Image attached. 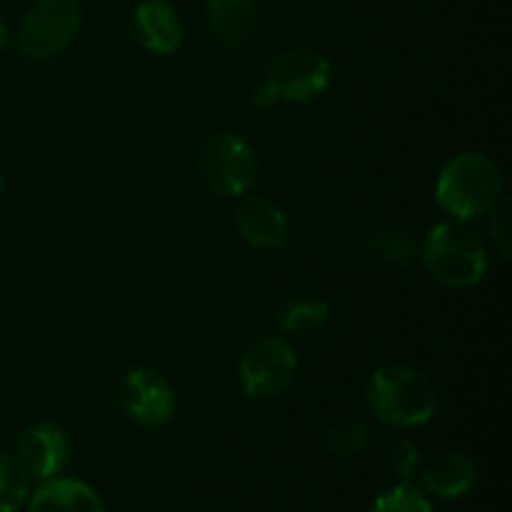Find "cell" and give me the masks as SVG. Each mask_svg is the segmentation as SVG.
Instances as JSON below:
<instances>
[{"label":"cell","mask_w":512,"mask_h":512,"mask_svg":"<svg viewBox=\"0 0 512 512\" xmlns=\"http://www.w3.org/2000/svg\"><path fill=\"white\" fill-rule=\"evenodd\" d=\"M373 415L393 428H418L433 420L438 390L433 380L413 365H385L375 370L365 388Z\"/></svg>","instance_id":"1"},{"label":"cell","mask_w":512,"mask_h":512,"mask_svg":"<svg viewBox=\"0 0 512 512\" xmlns=\"http://www.w3.org/2000/svg\"><path fill=\"white\" fill-rule=\"evenodd\" d=\"M503 198V173L485 153H460L445 163L435 183V200L455 220L480 218Z\"/></svg>","instance_id":"2"},{"label":"cell","mask_w":512,"mask_h":512,"mask_svg":"<svg viewBox=\"0 0 512 512\" xmlns=\"http://www.w3.org/2000/svg\"><path fill=\"white\" fill-rule=\"evenodd\" d=\"M420 255L425 260V268L440 285L458 290L478 285L488 268L483 240L460 220L435 225L425 238Z\"/></svg>","instance_id":"3"},{"label":"cell","mask_w":512,"mask_h":512,"mask_svg":"<svg viewBox=\"0 0 512 512\" xmlns=\"http://www.w3.org/2000/svg\"><path fill=\"white\" fill-rule=\"evenodd\" d=\"M198 170L208 190L223 198L248 193L258 175L255 150L235 133H218L203 145Z\"/></svg>","instance_id":"4"},{"label":"cell","mask_w":512,"mask_h":512,"mask_svg":"<svg viewBox=\"0 0 512 512\" xmlns=\"http://www.w3.org/2000/svg\"><path fill=\"white\" fill-rule=\"evenodd\" d=\"M80 23L83 10L78 0H40L20 23V50L33 60L53 58L73 43Z\"/></svg>","instance_id":"5"},{"label":"cell","mask_w":512,"mask_h":512,"mask_svg":"<svg viewBox=\"0 0 512 512\" xmlns=\"http://www.w3.org/2000/svg\"><path fill=\"white\" fill-rule=\"evenodd\" d=\"M298 358L288 340L260 338L240 360V385L250 398H278L293 385Z\"/></svg>","instance_id":"6"},{"label":"cell","mask_w":512,"mask_h":512,"mask_svg":"<svg viewBox=\"0 0 512 512\" xmlns=\"http://www.w3.org/2000/svg\"><path fill=\"white\" fill-rule=\"evenodd\" d=\"M265 83L275 90L280 103H313L328 90L330 63L315 50H285L270 63Z\"/></svg>","instance_id":"7"},{"label":"cell","mask_w":512,"mask_h":512,"mask_svg":"<svg viewBox=\"0 0 512 512\" xmlns=\"http://www.w3.org/2000/svg\"><path fill=\"white\" fill-rule=\"evenodd\" d=\"M120 405L140 428H163L175 415V393L163 375L135 368L120 383Z\"/></svg>","instance_id":"8"},{"label":"cell","mask_w":512,"mask_h":512,"mask_svg":"<svg viewBox=\"0 0 512 512\" xmlns=\"http://www.w3.org/2000/svg\"><path fill=\"white\" fill-rule=\"evenodd\" d=\"M20 468L33 480H50L68 463V438L53 423H35L18 440Z\"/></svg>","instance_id":"9"},{"label":"cell","mask_w":512,"mask_h":512,"mask_svg":"<svg viewBox=\"0 0 512 512\" xmlns=\"http://www.w3.org/2000/svg\"><path fill=\"white\" fill-rule=\"evenodd\" d=\"M235 223H238L240 235L245 243L260 250L280 248L288 238V218L285 210L280 208L275 200L265 198V195H250L240 203L238 213H235Z\"/></svg>","instance_id":"10"},{"label":"cell","mask_w":512,"mask_h":512,"mask_svg":"<svg viewBox=\"0 0 512 512\" xmlns=\"http://www.w3.org/2000/svg\"><path fill=\"white\" fill-rule=\"evenodd\" d=\"M133 35L148 53L173 55L183 43V25L170 3L145 0L133 13Z\"/></svg>","instance_id":"11"},{"label":"cell","mask_w":512,"mask_h":512,"mask_svg":"<svg viewBox=\"0 0 512 512\" xmlns=\"http://www.w3.org/2000/svg\"><path fill=\"white\" fill-rule=\"evenodd\" d=\"M28 512H105V505L100 495L80 480L50 478L35 490Z\"/></svg>","instance_id":"12"},{"label":"cell","mask_w":512,"mask_h":512,"mask_svg":"<svg viewBox=\"0 0 512 512\" xmlns=\"http://www.w3.org/2000/svg\"><path fill=\"white\" fill-rule=\"evenodd\" d=\"M478 468L463 453L443 450L423 468V483L438 498H460L475 488Z\"/></svg>","instance_id":"13"},{"label":"cell","mask_w":512,"mask_h":512,"mask_svg":"<svg viewBox=\"0 0 512 512\" xmlns=\"http://www.w3.org/2000/svg\"><path fill=\"white\" fill-rule=\"evenodd\" d=\"M210 33L228 48L248 43L255 30L253 0H208Z\"/></svg>","instance_id":"14"},{"label":"cell","mask_w":512,"mask_h":512,"mask_svg":"<svg viewBox=\"0 0 512 512\" xmlns=\"http://www.w3.org/2000/svg\"><path fill=\"white\" fill-rule=\"evenodd\" d=\"M370 250H373L375 258L388 265H395V268H405V265H410L420 255L418 240L405 228L378 230L370 238Z\"/></svg>","instance_id":"15"},{"label":"cell","mask_w":512,"mask_h":512,"mask_svg":"<svg viewBox=\"0 0 512 512\" xmlns=\"http://www.w3.org/2000/svg\"><path fill=\"white\" fill-rule=\"evenodd\" d=\"M328 303L320 298L290 300L278 315V325L283 333H313L328 320Z\"/></svg>","instance_id":"16"},{"label":"cell","mask_w":512,"mask_h":512,"mask_svg":"<svg viewBox=\"0 0 512 512\" xmlns=\"http://www.w3.org/2000/svg\"><path fill=\"white\" fill-rule=\"evenodd\" d=\"M368 443V425L360 418L335 420L325 433V450L335 460H350L360 455Z\"/></svg>","instance_id":"17"},{"label":"cell","mask_w":512,"mask_h":512,"mask_svg":"<svg viewBox=\"0 0 512 512\" xmlns=\"http://www.w3.org/2000/svg\"><path fill=\"white\" fill-rule=\"evenodd\" d=\"M30 490V478L20 463L10 455L0 453V512H15L25 503Z\"/></svg>","instance_id":"18"},{"label":"cell","mask_w":512,"mask_h":512,"mask_svg":"<svg viewBox=\"0 0 512 512\" xmlns=\"http://www.w3.org/2000/svg\"><path fill=\"white\" fill-rule=\"evenodd\" d=\"M368 512H433V505L415 485L400 483L380 493Z\"/></svg>","instance_id":"19"},{"label":"cell","mask_w":512,"mask_h":512,"mask_svg":"<svg viewBox=\"0 0 512 512\" xmlns=\"http://www.w3.org/2000/svg\"><path fill=\"white\" fill-rule=\"evenodd\" d=\"M418 465H420V450L418 445L410 443V440H403V443H398L393 450H390L388 468L400 483H410V478H413V473L418 470Z\"/></svg>","instance_id":"20"},{"label":"cell","mask_w":512,"mask_h":512,"mask_svg":"<svg viewBox=\"0 0 512 512\" xmlns=\"http://www.w3.org/2000/svg\"><path fill=\"white\" fill-rule=\"evenodd\" d=\"M490 235H493V245L505 260L512 253V225H510V200L500 198L498 205L493 208V220H490Z\"/></svg>","instance_id":"21"},{"label":"cell","mask_w":512,"mask_h":512,"mask_svg":"<svg viewBox=\"0 0 512 512\" xmlns=\"http://www.w3.org/2000/svg\"><path fill=\"white\" fill-rule=\"evenodd\" d=\"M253 103L258 105V108H273V105H278V95H275V90L270 88L268 83L258 85V90L253 93Z\"/></svg>","instance_id":"22"},{"label":"cell","mask_w":512,"mask_h":512,"mask_svg":"<svg viewBox=\"0 0 512 512\" xmlns=\"http://www.w3.org/2000/svg\"><path fill=\"white\" fill-rule=\"evenodd\" d=\"M5 45H8V28H5V23L0 20V53H3Z\"/></svg>","instance_id":"23"},{"label":"cell","mask_w":512,"mask_h":512,"mask_svg":"<svg viewBox=\"0 0 512 512\" xmlns=\"http://www.w3.org/2000/svg\"><path fill=\"white\" fill-rule=\"evenodd\" d=\"M0 193H3V178H0Z\"/></svg>","instance_id":"24"}]
</instances>
